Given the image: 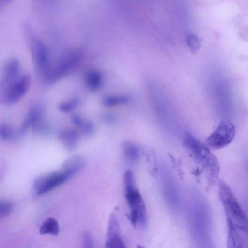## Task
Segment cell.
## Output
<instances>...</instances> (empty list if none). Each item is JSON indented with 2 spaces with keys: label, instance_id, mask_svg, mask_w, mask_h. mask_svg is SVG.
<instances>
[{
  "label": "cell",
  "instance_id": "obj_8",
  "mask_svg": "<svg viewBox=\"0 0 248 248\" xmlns=\"http://www.w3.org/2000/svg\"><path fill=\"white\" fill-rule=\"evenodd\" d=\"M31 76L25 74L1 93V102L13 104L18 102L26 93L30 85Z\"/></svg>",
  "mask_w": 248,
  "mask_h": 248
},
{
  "label": "cell",
  "instance_id": "obj_4",
  "mask_svg": "<svg viewBox=\"0 0 248 248\" xmlns=\"http://www.w3.org/2000/svg\"><path fill=\"white\" fill-rule=\"evenodd\" d=\"M160 176L162 191L166 203L171 210H179L181 205V195L177 183L169 168L163 165Z\"/></svg>",
  "mask_w": 248,
  "mask_h": 248
},
{
  "label": "cell",
  "instance_id": "obj_23",
  "mask_svg": "<svg viewBox=\"0 0 248 248\" xmlns=\"http://www.w3.org/2000/svg\"><path fill=\"white\" fill-rule=\"evenodd\" d=\"M83 241L85 248H92L94 247V243L93 236L89 231H86L84 232Z\"/></svg>",
  "mask_w": 248,
  "mask_h": 248
},
{
  "label": "cell",
  "instance_id": "obj_27",
  "mask_svg": "<svg viewBox=\"0 0 248 248\" xmlns=\"http://www.w3.org/2000/svg\"><path fill=\"white\" fill-rule=\"evenodd\" d=\"M1 1H10L11 0H1Z\"/></svg>",
  "mask_w": 248,
  "mask_h": 248
},
{
  "label": "cell",
  "instance_id": "obj_1",
  "mask_svg": "<svg viewBox=\"0 0 248 248\" xmlns=\"http://www.w3.org/2000/svg\"><path fill=\"white\" fill-rule=\"evenodd\" d=\"M218 195L227 220L228 247L248 248V218L232 190L223 181L218 183Z\"/></svg>",
  "mask_w": 248,
  "mask_h": 248
},
{
  "label": "cell",
  "instance_id": "obj_11",
  "mask_svg": "<svg viewBox=\"0 0 248 248\" xmlns=\"http://www.w3.org/2000/svg\"><path fill=\"white\" fill-rule=\"evenodd\" d=\"M20 63L16 59L9 60L5 65L3 79L0 85V92L5 91L19 78Z\"/></svg>",
  "mask_w": 248,
  "mask_h": 248
},
{
  "label": "cell",
  "instance_id": "obj_2",
  "mask_svg": "<svg viewBox=\"0 0 248 248\" xmlns=\"http://www.w3.org/2000/svg\"><path fill=\"white\" fill-rule=\"evenodd\" d=\"M183 143L205 171L209 182L210 184L215 182L219 173V164L217 157L208 147L189 132L184 134Z\"/></svg>",
  "mask_w": 248,
  "mask_h": 248
},
{
  "label": "cell",
  "instance_id": "obj_24",
  "mask_svg": "<svg viewBox=\"0 0 248 248\" xmlns=\"http://www.w3.org/2000/svg\"><path fill=\"white\" fill-rule=\"evenodd\" d=\"M80 128L87 135L93 134L94 131L93 124L89 121H84Z\"/></svg>",
  "mask_w": 248,
  "mask_h": 248
},
{
  "label": "cell",
  "instance_id": "obj_26",
  "mask_svg": "<svg viewBox=\"0 0 248 248\" xmlns=\"http://www.w3.org/2000/svg\"><path fill=\"white\" fill-rule=\"evenodd\" d=\"M102 117L104 121L108 123H112L116 121V118L113 115L109 114H104Z\"/></svg>",
  "mask_w": 248,
  "mask_h": 248
},
{
  "label": "cell",
  "instance_id": "obj_5",
  "mask_svg": "<svg viewBox=\"0 0 248 248\" xmlns=\"http://www.w3.org/2000/svg\"><path fill=\"white\" fill-rule=\"evenodd\" d=\"M81 56L82 52L78 49L66 52L50 68L45 80L50 83L56 82L79 62Z\"/></svg>",
  "mask_w": 248,
  "mask_h": 248
},
{
  "label": "cell",
  "instance_id": "obj_7",
  "mask_svg": "<svg viewBox=\"0 0 248 248\" xmlns=\"http://www.w3.org/2000/svg\"><path fill=\"white\" fill-rule=\"evenodd\" d=\"M71 177L61 169L36 178L33 182V188L37 195L45 194L62 184Z\"/></svg>",
  "mask_w": 248,
  "mask_h": 248
},
{
  "label": "cell",
  "instance_id": "obj_25",
  "mask_svg": "<svg viewBox=\"0 0 248 248\" xmlns=\"http://www.w3.org/2000/svg\"><path fill=\"white\" fill-rule=\"evenodd\" d=\"M73 123L77 126L81 127L84 121L78 115H74L72 117Z\"/></svg>",
  "mask_w": 248,
  "mask_h": 248
},
{
  "label": "cell",
  "instance_id": "obj_22",
  "mask_svg": "<svg viewBox=\"0 0 248 248\" xmlns=\"http://www.w3.org/2000/svg\"><path fill=\"white\" fill-rule=\"evenodd\" d=\"M187 42L191 51L196 53L200 46L198 38L195 35L190 34L187 36Z\"/></svg>",
  "mask_w": 248,
  "mask_h": 248
},
{
  "label": "cell",
  "instance_id": "obj_3",
  "mask_svg": "<svg viewBox=\"0 0 248 248\" xmlns=\"http://www.w3.org/2000/svg\"><path fill=\"white\" fill-rule=\"evenodd\" d=\"M124 186L125 197L129 209L130 221L134 226L144 227L147 222L146 206L131 170L127 171L124 174Z\"/></svg>",
  "mask_w": 248,
  "mask_h": 248
},
{
  "label": "cell",
  "instance_id": "obj_9",
  "mask_svg": "<svg viewBox=\"0 0 248 248\" xmlns=\"http://www.w3.org/2000/svg\"><path fill=\"white\" fill-rule=\"evenodd\" d=\"M31 46L37 68L45 79L50 69L47 48L40 39L35 37L32 40Z\"/></svg>",
  "mask_w": 248,
  "mask_h": 248
},
{
  "label": "cell",
  "instance_id": "obj_16",
  "mask_svg": "<svg viewBox=\"0 0 248 248\" xmlns=\"http://www.w3.org/2000/svg\"><path fill=\"white\" fill-rule=\"evenodd\" d=\"M85 82L90 89L95 91L100 87L102 82V77L99 72L91 70L86 74Z\"/></svg>",
  "mask_w": 248,
  "mask_h": 248
},
{
  "label": "cell",
  "instance_id": "obj_14",
  "mask_svg": "<svg viewBox=\"0 0 248 248\" xmlns=\"http://www.w3.org/2000/svg\"><path fill=\"white\" fill-rule=\"evenodd\" d=\"M58 139L67 150L72 151L77 145L79 135L74 129L68 128L62 131L58 135Z\"/></svg>",
  "mask_w": 248,
  "mask_h": 248
},
{
  "label": "cell",
  "instance_id": "obj_19",
  "mask_svg": "<svg viewBox=\"0 0 248 248\" xmlns=\"http://www.w3.org/2000/svg\"><path fill=\"white\" fill-rule=\"evenodd\" d=\"M0 136L1 139L5 141H11L17 139L16 133L5 123L0 124Z\"/></svg>",
  "mask_w": 248,
  "mask_h": 248
},
{
  "label": "cell",
  "instance_id": "obj_21",
  "mask_svg": "<svg viewBox=\"0 0 248 248\" xmlns=\"http://www.w3.org/2000/svg\"><path fill=\"white\" fill-rule=\"evenodd\" d=\"M13 203L6 200L0 201V217L1 218L6 217L12 211Z\"/></svg>",
  "mask_w": 248,
  "mask_h": 248
},
{
  "label": "cell",
  "instance_id": "obj_13",
  "mask_svg": "<svg viewBox=\"0 0 248 248\" xmlns=\"http://www.w3.org/2000/svg\"><path fill=\"white\" fill-rule=\"evenodd\" d=\"M43 115L44 108L43 106L40 104L34 105L29 110L26 118L18 129L19 131L22 134L25 133L31 126L43 118Z\"/></svg>",
  "mask_w": 248,
  "mask_h": 248
},
{
  "label": "cell",
  "instance_id": "obj_10",
  "mask_svg": "<svg viewBox=\"0 0 248 248\" xmlns=\"http://www.w3.org/2000/svg\"><path fill=\"white\" fill-rule=\"evenodd\" d=\"M105 247L118 248L126 247L121 235L119 220L115 212H112L108 220Z\"/></svg>",
  "mask_w": 248,
  "mask_h": 248
},
{
  "label": "cell",
  "instance_id": "obj_18",
  "mask_svg": "<svg viewBox=\"0 0 248 248\" xmlns=\"http://www.w3.org/2000/svg\"><path fill=\"white\" fill-rule=\"evenodd\" d=\"M129 98L124 95H109L105 96L102 100L103 105L106 107H112L123 105L129 102Z\"/></svg>",
  "mask_w": 248,
  "mask_h": 248
},
{
  "label": "cell",
  "instance_id": "obj_20",
  "mask_svg": "<svg viewBox=\"0 0 248 248\" xmlns=\"http://www.w3.org/2000/svg\"><path fill=\"white\" fill-rule=\"evenodd\" d=\"M79 98L74 97L71 100L62 102L58 106L59 109L63 112H68L74 109L78 104Z\"/></svg>",
  "mask_w": 248,
  "mask_h": 248
},
{
  "label": "cell",
  "instance_id": "obj_17",
  "mask_svg": "<svg viewBox=\"0 0 248 248\" xmlns=\"http://www.w3.org/2000/svg\"><path fill=\"white\" fill-rule=\"evenodd\" d=\"M123 152L125 158L130 162H135L139 158L138 147L133 142H125L123 145Z\"/></svg>",
  "mask_w": 248,
  "mask_h": 248
},
{
  "label": "cell",
  "instance_id": "obj_6",
  "mask_svg": "<svg viewBox=\"0 0 248 248\" xmlns=\"http://www.w3.org/2000/svg\"><path fill=\"white\" fill-rule=\"evenodd\" d=\"M235 127L231 121L220 122L214 131L206 139L207 145L212 149H219L229 144L234 139Z\"/></svg>",
  "mask_w": 248,
  "mask_h": 248
},
{
  "label": "cell",
  "instance_id": "obj_12",
  "mask_svg": "<svg viewBox=\"0 0 248 248\" xmlns=\"http://www.w3.org/2000/svg\"><path fill=\"white\" fill-rule=\"evenodd\" d=\"M86 160L81 155L72 156L62 163L61 169L72 177L81 171L86 166Z\"/></svg>",
  "mask_w": 248,
  "mask_h": 248
},
{
  "label": "cell",
  "instance_id": "obj_15",
  "mask_svg": "<svg viewBox=\"0 0 248 248\" xmlns=\"http://www.w3.org/2000/svg\"><path fill=\"white\" fill-rule=\"evenodd\" d=\"M60 232V227L57 220L53 217L45 219L41 224L39 232L42 235L50 234L57 236Z\"/></svg>",
  "mask_w": 248,
  "mask_h": 248
}]
</instances>
